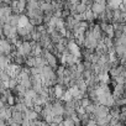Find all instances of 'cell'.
I'll return each mask as SVG.
<instances>
[{
    "label": "cell",
    "instance_id": "6da1fadb",
    "mask_svg": "<svg viewBox=\"0 0 126 126\" xmlns=\"http://www.w3.org/2000/svg\"><path fill=\"white\" fill-rule=\"evenodd\" d=\"M109 111H110V108H108L105 105H101V104H96L95 110H94L93 114L95 115V117H104L109 114Z\"/></svg>",
    "mask_w": 126,
    "mask_h": 126
},
{
    "label": "cell",
    "instance_id": "7a4b0ae2",
    "mask_svg": "<svg viewBox=\"0 0 126 126\" xmlns=\"http://www.w3.org/2000/svg\"><path fill=\"white\" fill-rule=\"evenodd\" d=\"M90 11L93 13V15H94V17L95 19H98V16L100 15V14H103L104 11H105V5L104 4H98V3H93L92 5H90Z\"/></svg>",
    "mask_w": 126,
    "mask_h": 126
},
{
    "label": "cell",
    "instance_id": "3957f363",
    "mask_svg": "<svg viewBox=\"0 0 126 126\" xmlns=\"http://www.w3.org/2000/svg\"><path fill=\"white\" fill-rule=\"evenodd\" d=\"M110 80H111V78H110V76H109V73H104V72H100L99 74H98V83L99 84H109L110 83Z\"/></svg>",
    "mask_w": 126,
    "mask_h": 126
},
{
    "label": "cell",
    "instance_id": "277c9868",
    "mask_svg": "<svg viewBox=\"0 0 126 126\" xmlns=\"http://www.w3.org/2000/svg\"><path fill=\"white\" fill-rule=\"evenodd\" d=\"M125 3V0H109V1H106V8H109L110 10H115V9H119L120 4Z\"/></svg>",
    "mask_w": 126,
    "mask_h": 126
},
{
    "label": "cell",
    "instance_id": "5b68a950",
    "mask_svg": "<svg viewBox=\"0 0 126 126\" xmlns=\"http://www.w3.org/2000/svg\"><path fill=\"white\" fill-rule=\"evenodd\" d=\"M11 119L15 121V124H21V121L24 120V117H22V112L21 111H17V110H13V112H11Z\"/></svg>",
    "mask_w": 126,
    "mask_h": 126
},
{
    "label": "cell",
    "instance_id": "8992f818",
    "mask_svg": "<svg viewBox=\"0 0 126 126\" xmlns=\"http://www.w3.org/2000/svg\"><path fill=\"white\" fill-rule=\"evenodd\" d=\"M29 17L25 15V14H20L19 15V19H17V27H25L27 24H29Z\"/></svg>",
    "mask_w": 126,
    "mask_h": 126
},
{
    "label": "cell",
    "instance_id": "52a82bcc",
    "mask_svg": "<svg viewBox=\"0 0 126 126\" xmlns=\"http://www.w3.org/2000/svg\"><path fill=\"white\" fill-rule=\"evenodd\" d=\"M46 64H47L46 61H45L41 56L35 57V67H37V68H42V67H45Z\"/></svg>",
    "mask_w": 126,
    "mask_h": 126
},
{
    "label": "cell",
    "instance_id": "ba28073f",
    "mask_svg": "<svg viewBox=\"0 0 126 126\" xmlns=\"http://www.w3.org/2000/svg\"><path fill=\"white\" fill-rule=\"evenodd\" d=\"M16 6H17L20 14L25 13V10H26V0H17V1H16Z\"/></svg>",
    "mask_w": 126,
    "mask_h": 126
},
{
    "label": "cell",
    "instance_id": "9c48e42d",
    "mask_svg": "<svg viewBox=\"0 0 126 126\" xmlns=\"http://www.w3.org/2000/svg\"><path fill=\"white\" fill-rule=\"evenodd\" d=\"M87 5L85 4H83V3H79L77 6H76V10H74V13L76 14H83V13H85L87 11Z\"/></svg>",
    "mask_w": 126,
    "mask_h": 126
},
{
    "label": "cell",
    "instance_id": "30bf717a",
    "mask_svg": "<svg viewBox=\"0 0 126 126\" xmlns=\"http://www.w3.org/2000/svg\"><path fill=\"white\" fill-rule=\"evenodd\" d=\"M25 66L27 68H31V67H35V57L32 56H29L25 58Z\"/></svg>",
    "mask_w": 126,
    "mask_h": 126
},
{
    "label": "cell",
    "instance_id": "8fae6325",
    "mask_svg": "<svg viewBox=\"0 0 126 126\" xmlns=\"http://www.w3.org/2000/svg\"><path fill=\"white\" fill-rule=\"evenodd\" d=\"M40 10H42L43 13H46V11H52V6H51V3H40Z\"/></svg>",
    "mask_w": 126,
    "mask_h": 126
},
{
    "label": "cell",
    "instance_id": "7c38bea8",
    "mask_svg": "<svg viewBox=\"0 0 126 126\" xmlns=\"http://www.w3.org/2000/svg\"><path fill=\"white\" fill-rule=\"evenodd\" d=\"M3 33H4V37H5V38L11 33V26H10L9 24H4V25H3Z\"/></svg>",
    "mask_w": 126,
    "mask_h": 126
},
{
    "label": "cell",
    "instance_id": "4fadbf2b",
    "mask_svg": "<svg viewBox=\"0 0 126 126\" xmlns=\"http://www.w3.org/2000/svg\"><path fill=\"white\" fill-rule=\"evenodd\" d=\"M27 33H30V31L26 29V27H17V36L21 38L22 36H25V35H27Z\"/></svg>",
    "mask_w": 126,
    "mask_h": 126
},
{
    "label": "cell",
    "instance_id": "5bb4252c",
    "mask_svg": "<svg viewBox=\"0 0 126 126\" xmlns=\"http://www.w3.org/2000/svg\"><path fill=\"white\" fill-rule=\"evenodd\" d=\"M10 79V77L8 76V73L5 71H0V82H8Z\"/></svg>",
    "mask_w": 126,
    "mask_h": 126
},
{
    "label": "cell",
    "instance_id": "9a60e30c",
    "mask_svg": "<svg viewBox=\"0 0 126 126\" xmlns=\"http://www.w3.org/2000/svg\"><path fill=\"white\" fill-rule=\"evenodd\" d=\"M95 105H96V104L90 103V104L84 109V110H85V112H87V114H89V115H90V114H93V112H94V110H95Z\"/></svg>",
    "mask_w": 126,
    "mask_h": 126
},
{
    "label": "cell",
    "instance_id": "2e32d148",
    "mask_svg": "<svg viewBox=\"0 0 126 126\" xmlns=\"http://www.w3.org/2000/svg\"><path fill=\"white\" fill-rule=\"evenodd\" d=\"M62 121H63V116H62V115H54V116L52 117V122L56 124V125L61 124Z\"/></svg>",
    "mask_w": 126,
    "mask_h": 126
},
{
    "label": "cell",
    "instance_id": "e0dca14e",
    "mask_svg": "<svg viewBox=\"0 0 126 126\" xmlns=\"http://www.w3.org/2000/svg\"><path fill=\"white\" fill-rule=\"evenodd\" d=\"M93 3H98V4H106V0H93Z\"/></svg>",
    "mask_w": 126,
    "mask_h": 126
},
{
    "label": "cell",
    "instance_id": "ac0fdd59",
    "mask_svg": "<svg viewBox=\"0 0 126 126\" xmlns=\"http://www.w3.org/2000/svg\"><path fill=\"white\" fill-rule=\"evenodd\" d=\"M4 105H5V103H3L1 100H0V109H1V108H4Z\"/></svg>",
    "mask_w": 126,
    "mask_h": 126
},
{
    "label": "cell",
    "instance_id": "d6986e66",
    "mask_svg": "<svg viewBox=\"0 0 126 126\" xmlns=\"http://www.w3.org/2000/svg\"><path fill=\"white\" fill-rule=\"evenodd\" d=\"M35 1H37V3H43L45 0H35Z\"/></svg>",
    "mask_w": 126,
    "mask_h": 126
},
{
    "label": "cell",
    "instance_id": "ffe728a7",
    "mask_svg": "<svg viewBox=\"0 0 126 126\" xmlns=\"http://www.w3.org/2000/svg\"><path fill=\"white\" fill-rule=\"evenodd\" d=\"M57 126H64V125H63V122H61V124H58Z\"/></svg>",
    "mask_w": 126,
    "mask_h": 126
},
{
    "label": "cell",
    "instance_id": "44dd1931",
    "mask_svg": "<svg viewBox=\"0 0 126 126\" xmlns=\"http://www.w3.org/2000/svg\"><path fill=\"white\" fill-rule=\"evenodd\" d=\"M0 1H1V0H0Z\"/></svg>",
    "mask_w": 126,
    "mask_h": 126
}]
</instances>
